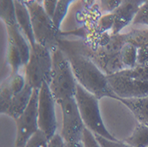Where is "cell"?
I'll list each match as a JSON object with an SVG mask.
<instances>
[{
    "label": "cell",
    "mask_w": 148,
    "mask_h": 147,
    "mask_svg": "<svg viewBox=\"0 0 148 147\" xmlns=\"http://www.w3.org/2000/svg\"><path fill=\"white\" fill-rule=\"evenodd\" d=\"M59 47L69 59L75 77L81 86L99 99L105 97L115 99L116 96L108 83L106 75L95 62L70 44L59 43Z\"/></svg>",
    "instance_id": "obj_1"
},
{
    "label": "cell",
    "mask_w": 148,
    "mask_h": 147,
    "mask_svg": "<svg viewBox=\"0 0 148 147\" xmlns=\"http://www.w3.org/2000/svg\"><path fill=\"white\" fill-rule=\"evenodd\" d=\"M51 57L52 68L48 84L58 104L64 99L75 98L78 83L69 59L59 46L51 51Z\"/></svg>",
    "instance_id": "obj_2"
},
{
    "label": "cell",
    "mask_w": 148,
    "mask_h": 147,
    "mask_svg": "<svg viewBox=\"0 0 148 147\" xmlns=\"http://www.w3.org/2000/svg\"><path fill=\"white\" fill-rule=\"evenodd\" d=\"M75 98L85 128L94 135H99L110 140H117L110 134L104 124L99 105V99L95 95L91 94L78 83Z\"/></svg>",
    "instance_id": "obj_3"
},
{
    "label": "cell",
    "mask_w": 148,
    "mask_h": 147,
    "mask_svg": "<svg viewBox=\"0 0 148 147\" xmlns=\"http://www.w3.org/2000/svg\"><path fill=\"white\" fill-rule=\"evenodd\" d=\"M25 4L30 14L36 43L47 47L51 51L59 46V41L57 39L59 29L41 3L29 1Z\"/></svg>",
    "instance_id": "obj_4"
},
{
    "label": "cell",
    "mask_w": 148,
    "mask_h": 147,
    "mask_svg": "<svg viewBox=\"0 0 148 147\" xmlns=\"http://www.w3.org/2000/svg\"><path fill=\"white\" fill-rule=\"evenodd\" d=\"M24 66L27 83L33 89H40L44 83L50 82L52 68L51 51L36 43L31 46L29 59Z\"/></svg>",
    "instance_id": "obj_5"
},
{
    "label": "cell",
    "mask_w": 148,
    "mask_h": 147,
    "mask_svg": "<svg viewBox=\"0 0 148 147\" xmlns=\"http://www.w3.org/2000/svg\"><path fill=\"white\" fill-rule=\"evenodd\" d=\"M58 105L62 112V129L60 135L65 142L83 141L85 125L80 114L75 98H66Z\"/></svg>",
    "instance_id": "obj_6"
},
{
    "label": "cell",
    "mask_w": 148,
    "mask_h": 147,
    "mask_svg": "<svg viewBox=\"0 0 148 147\" xmlns=\"http://www.w3.org/2000/svg\"><path fill=\"white\" fill-rule=\"evenodd\" d=\"M107 81L118 98H134L148 96V82L134 78L126 69L108 75Z\"/></svg>",
    "instance_id": "obj_7"
},
{
    "label": "cell",
    "mask_w": 148,
    "mask_h": 147,
    "mask_svg": "<svg viewBox=\"0 0 148 147\" xmlns=\"http://www.w3.org/2000/svg\"><path fill=\"white\" fill-rule=\"evenodd\" d=\"M55 104L56 100L52 96L48 83H44L39 89L38 127L49 140L56 135L57 130Z\"/></svg>",
    "instance_id": "obj_8"
},
{
    "label": "cell",
    "mask_w": 148,
    "mask_h": 147,
    "mask_svg": "<svg viewBox=\"0 0 148 147\" xmlns=\"http://www.w3.org/2000/svg\"><path fill=\"white\" fill-rule=\"evenodd\" d=\"M39 89H34L31 100L23 113L15 120L17 135L14 147H24L29 138L39 129L38 127Z\"/></svg>",
    "instance_id": "obj_9"
},
{
    "label": "cell",
    "mask_w": 148,
    "mask_h": 147,
    "mask_svg": "<svg viewBox=\"0 0 148 147\" xmlns=\"http://www.w3.org/2000/svg\"><path fill=\"white\" fill-rule=\"evenodd\" d=\"M139 8L140 6L132 2L131 0H124V2L113 12L114 24L112 29V35L119 34L126 26L132 23Z\"/></svg>",
    "instance_id": "obj_10"
},
{
    "label": "cell",
    "mask_w": 148,
    "mask_h": 147,
    "mask_svg": "<svg viewBox=\"0 0 148 147\" xmlns=\"http://www.w3.org/2000/svg\"><path fill=\"white\" fill-rule=\"evenodd\" d=\"M14 5L17 24L24 36H26V38L28 39L30 46H32L36 44V40L32 29V23L29 9L27 7L26 4L22 2L21 0H14Z\"/></svg>",
    "instance_id": "obj_11"
},
{
    "label": "cell",
    "mask_w": 148,
    "mask_h": 147,
    "mask_svg": "<svg viewBox=\"0 0 148 147\" xmlns=\"http://www.w3.org/2000/svg\"><path fill=\"white\" fill-rule=\"evenodd\" d=\"M34 89L28 83L18 93L13 95L12 102L7 113V115L11 116L12 119L17 120L28 107L31 100Z\"/></svg>",
    "instance_id": "obj_12"
},
{
    "label": "cell",
    "mask_w": 148,
    "mask_h": 147,
    "mask_svg": "<svg viewBox=\"0 0 148 147\" xmlns=\"http://www.w3.org/2000/svg\"><path fill=\"white\" fill-rule=\"evenodd\" d=\"M133 113L138 122L148 126V96L134 98H118Z\"/></svg>",
    "instance_id": "obj_13"
},
{
    "label": "cell",
    "mask_w": 148,
    "mask_h": 147,
    "mask_svg": "<svg viewBox=\"0 0 148 147\" xmlns=\"http://www.w3.org/2000/svg\"><path fill=\"white\" fill-rule=\"evenodd\" d=\"M6 29L9 36V43L15 45L16 48L19 50L22 58L23 65L25 66L28 63L30 57V52H31L30 44H28V42H27L26 36L21 30L18 24L14 26L6 27Z\"/></svg>",
    "instance_id": "obj_14"
},
{
    "label": "cell",
    "mask_w": 148,
    "mask_h": 147,
    "mask_svg": "<svg viewBox=\"0 0 148 147\" xmlns=\"http://www.w3.org/2000/svg\"><path fill=\"white\" fill-rule=\"evenodd\" d=\"M123 142L131 147H147L148 146V126L138 123L134 129L132 134Z\"/></svg>",
    "instance_id": "obj_15"
},
{
    "label": "cell",
    "mask_w": 148,
    "mask_h": 147,
    "mask_svg": "<svg viewBox=\"0 0 148 147\" xmlns=\"http://www.w3.org/2000/svg\"><path fill=\"white\" fill-rule=\"evenodd\" d=\"M120 58L125 69L135 68L138 63V48L132 44L126 42L120 51Z\"/></svg>",
    "instance_id": "obj_16"
},
{
    "label": "cell",
    "mask_w": 148,
    "mask_h": 147,
    "mask_svg": "<svg viewBox=\"0 0 148 147\" xmlns=\"http://www.w3.org/2000/svg\"><path fill=\"white\" fill-rule=\"evenodd\" d=\"M1 19L6 27L17 25L14 0H1Z\"/></svg>",
    "instance_id": "obj_17"
},
{
    "label": "cell",
    "mask_w": 148,
    "mask_h": 147,
    "mask_svg": "<svg viewBox=\"0 0 148 147\" xmlns=\"http://www.w3.org/2000/svg\"><path fill=\"white\" fill-rule=\"evenodd\" d=\"M7 63L11 68V76L18 74L20 68L24 66L19 50L11 43H9V49L7 52Z\"/></svg>",
    "instance_id": "obj_18"
},
{
    "label": "cell",
    "mask_w": 148,
    "mask_h": 147,
    "mask_svg": "<svg viewBox=\"0 0 148 147\" xmlns=\"http://www.w3.org/2000/svg\"><path fill=\"white\" fill-rule=\"evenodd\" d=\"M126 41L137 48L148 45V30H133L126 34Z\"/></svg>",
    "instance_id": "obj_19"
},
{
    "label": "cell",
    "mask_w": 148,
    "mask_h": 147,
    "mask_svg": "<svg viewBox=\"0 0 148 147\" xmlns=\"http://www.w3.org/2000/svg\"><path fill=\"white\" fill-rule=\"evenodd\" d=\"M13 95L14 93L11 90L6 83L1 86V92H0V113H1L7 114Z\"/></svg>",
    "instance_id": "obj_20"
},
{
    "label": "cell",
    "mask_w": 148,
    "mask_h": 147,
    "mask_svg": "<svg viewBox=\"0 0 148 147\" xmlns=\"http://www.w3.org/2000/svg\"><path fill=\"white\" fill-rule=\"evenodd\" d=\"M73 1H75V0H58L56 11L52 18L53 22H54V24L56 25L58 29H60V23L62 22V21L64 20L66 16V13L68 12L69 6Z\"/></svg>",
    "instance_id": "obj_21"
},
{
    "label": "cell",
    "mask_w": 148,
    "mask_h": 147,
    "mask_svg": "<svg viewBox=\"0 0 148 147\" xmlns=\"http://www.w3.org/2000/svg\"><path fill=\"white\" fill-rule=\"evenodd\" d=\"M24 147H49V139L41 130L38 129Z\"/></svg>",
    "instance_id": "obj_22"
},
{
    "label": "cell",
    "mask_w": 148,
    "mask_h": 147,
    "mask_svg": "<svg viewBox=\"0 0 148 147\" xmlns=\"http://www.w3.org/2000/svg\"><path fill=\"white\" fill-rule=\"evenodd\" d=\"M26 83L27 82H26L25 76H22L19 73L14 75L10 76L9 80L6 82V84L9 86L11 90L14 93V94L20 92L25 87Z\"/></svg>",
    "instance_id": "obj_23"
},
{
    "label": "cell",
    "mask_w": 148,
    "mask_h": 147,
    "mask_svg": "<svg viewBox=\"0 0 148 147\" xmlns=\"http://www.w3.org/2000/svg\"><path fill=\"white\" fill-rule=\"evenodd\" d=\"M126 70L134 78L148 82V64H138L135 68Z\"/></svg>",
    "instance_id": "obj_24"
},
{
    "label": "cell",
    "mask_w": 148,
    "mask_h": 147,
    "mask_svg": "<svg viewBox=\"0 0 148 147\" xmlns=\"http://www.w3.org/2000/svg\"><path fill=\"white\" fill-rule=\"evenodd\" d=\"M114 16L113 14V12L107 13V14L101 17V19L99 20V22L98 25L99 32L101 34H104V33H106V31L112 30L114 28Z\"/></svg>",
    "instance_id": "obj_25"
},
{
    "label": "cell",
    "mask_w": 148,
    "mask_h": 147,
    "mask_svg": "<svg viewBox=\"0 0 148 147\" xmlns=\"http://www.w3.org/2000/svg\"><path fill=\"white\" fill-rule=\"evenodd\" d=\"M132 24L145 25L148 27V1L145 2L138 10V13L134 18Z\"/></svg>",
    "instance_id": "obj_26"
},
{
    "label": "cell",
    "mask_w": 148,
    "mask_h": 147,
    "mask_svg": "<svg viewBox=\"0 0 148 147\" xmlns=\"http://www.w3.org/2000/svg\"><path fill=\"white\" fill-rule=\"evenodd\" d=\"M99 144L100 147H131L125 142H120L118 140H110L99 135H94Z\"/></svg>",
    "instance_id": "obj_27"
},
{
    "label": "cell",
    "mask_w": 148,
    "mask_h": 147,
    "mask_svg": "<svg viewBox=\"0 0 148 147\" xmlns=\"http://www.w3.org/2000/svg\"><path fill=\"white\" fill-rule=\"evenodd\" d=\"M123 2L124 0H100L101 10L105 12L111 13L115 11Z\"/></svg>",
    "instance_id": "obj_28"
},
{
    "label": "cell",
    "mask_w": 148,
    "mask_h": 147,
    "mask_svg": "<svg viewBox=\"0 0 148 147\" xmlns=\"http://www.w3.org/2000/svg\"><path fill=\"white\" fill-rule=\"evenodd\" d=\"M83 143L84 144V147H100L94 134L87 128H85L84 131Z\"/></svg>",
    "instance_id": "obj_29"
},
{
    "label": "cell",
    "mask_w": 148,
    "mask_h": 147,
    "mask_svg": "<svg viewBox=\"0 0 148 147\" xmlns=\"http://www.w3.org/2000/svg\"><path fill=\"white\" fill-rule=\"evenodd\" d=\"M57 4H58V0H43L42 2L45 10L49 14V16L51 18H53V15L55 13Z\"/></svg>",
    "instance_id": "obj_30"
},
{
    "label": "cell",
    "mask_w": 148,
    "mask_h": 147,
    "mask_svg": "<svg viewBox=\"0 0 148 147\" xmlns=\"http://www.w3.org/2000/svg\"><path fill=\"white\" fill-rule=\"evenodd\" d=\"M138 64H148V45L138 48Z\"/></svg>",
    "instance_id": "obj_31"
},
{
    "label": "cell",
    "mask_w": 148,
    "mask_h": 147,
    "mask_svg": "<svg viewBox=\"0 0 148 147\" xmlns=\"http://www.w3.org/2000/svg\"><path fill=\"white\" fill-rule=\"evenodd\" d=\"M66 142L60 134H56L49 140V147H65Z\"/></svg>",
    "instance_id": "obj_32"
},
{
    "label": "cell",
    "mask_w": 148,
    "mask_h": 147,
    "mask_svg": "<svg viewBox=\"0 0 148 147\" xmlns=\"http://www.w3.org/2000/svg\"><path fill=\"white\" fill-rule=\"evenodd\" d=\"M65 147H84L83 141L79 142H66Z\"/></svg>",
    "instance_id": "obj_33"
},
{
    "label": "cell",
    "mask_w": 148,
    "mask_h": 147,
    "mask_svg": "<svg viewBox=\"0 0 148 147\" xmlns=\"http://www.w3.org/2000/svg\"><path fill=\"white\" fill-rule=\"evenodd\" d=\"M131 1L132 2H134V3H135V4H137L138 6H142L145 2H147L148 1V0H131Z\"/></svg>",
    "instance_id": "obj_34"
},
{
    "label": "cell",
    "mask_w": 148,
    "mask_h": 147,
    "mask_svg": "<svg viewBox=\"0 0 148 147\" xmlns=\"http://www.w3.org/2000/svg\"><path fill=\"white\" fill-rule=\"evenodd\" d=\"M147 147H148V146H147Z\"/></svg>",
    "instance_id": "obj_35"
}]
</instances>
